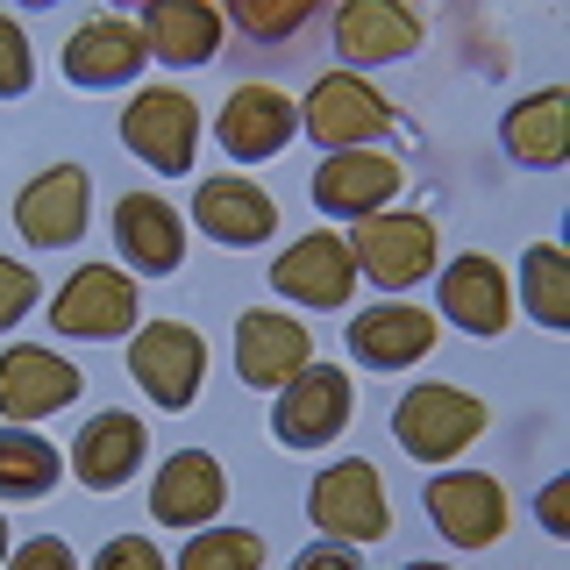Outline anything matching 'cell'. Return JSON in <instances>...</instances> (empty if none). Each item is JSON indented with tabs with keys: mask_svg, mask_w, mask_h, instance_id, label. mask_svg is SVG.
Masks as SVG:
<instances>
[{
	"mask_svg": "<svg viewBox=\"0 0 570 570\" xmlns=\"http://www.w3.org/2000/svg\"><path fill=\"white\" fill-rule=\"evenodd\" d=\"M485 428H492V406L456 379H421V385H406L400 400H392V442H400L414 463H435V471L471 450Z\"/></svg>",
	"mask_w": 570,
	"mask_h": 570,
	"instance_id": "1",
	"label": "cell"
},
{
	"mask_svg": "<svg viewBox=\"0 0 570 570\" xmlns=\"http://www.w3.org/2000/svg\"><path fill=\"white\" fill-rule=\"evenodd\" d=\"M350 257H356V278L364 285H385V299H406L414 285H428L442 272V228L414 207H385L371 222L350 228Z\"/></svg>",
	"mask_w": 570,
	"mask_h": 570,
	"instance_id": "2",
	"label": "cell"
},
{
	"mask_svg": "<svg viewBox=\"0 0 570 570\" xmlns=\"http://www.w3.org/2000/svg\"><path fill=\"white\" fill-rule=\"evenodd\" d=\"M350 421H356V379L343 364H321V356L299 379H285L278 400H272V442L293 450V456L335 450V442L350 435Z\"/></svg>",
	"mask_w": 570,
	"mask_h": 570,
	"instance_id": "3",
	"label": "cell"
},
{
	"mask_svg": "<svg viewBox=\"0 0 570 570\" xmlns=\"http://www.w3.org/2000/svg\"><path fill=\"white\" fill-rule=\"evenodd\" d=\"M293 107H299V136H307L321 157L371 150L379 136L400 129V107H392L371 79H356V71H321L307 86V100H293Z\"/></svg>",
	"mask_w": 570,
	"mask_h": 570,
	"instance_id": "4",
	"label": "cell"
},
{
	"mask_svg": "<svg viewBox=\"0 0 570 570\" xmlns=\"http://www.w3.org/2000/svg\"><path fill=\"white\" fill-rule=\"evenodd\" d=\"M136 328H142V285L115 257L79 264L50 299V335L58 343H121Z\"/></svg>",
	"mask_w": 570,
	"mask_h": 570,
	"instance_id": "5",
	"label": "cell"
},
{
	"mask_svg": "<svg viewBox=\"0 0 570 570\" xmlns=\"http://www.w3.org/2000/svg\"><path fill=\"white\" fill-rule=\"evenodd\" d=\"M307 521L328 534V542H350V549H371L392 534V499H385V478L371 456H335L314 471L307 485Z\"/></svg>",
	"mask_w": 570,
	"mask_h": 570,
	"instance_id": "6",
	"label": "cell"
},
{
	"mask_svg": "<svg viewBox=\"0 0 570 570\" xmlns=\"http://www.w3.org/2000/svg\"><path fill=\"white\" fill-rule=\"evenodd\" d=\"M129 379L150 406L165 414H193L200 406V385H207V335L193 321H142L129 335Z\"/></svg>",
	"mask_w": 570,
	"mask_h": 570,
	"instance_id": "7",
	"label": "cell"
},
{
	"mask_svg": "<svg viewBox=\"0 0 570 570\" xmlns=\"http://www.w3.org/2000/svg\"><path fill=\"white\" fill-rule=\"evenodd\" d=\"M200 100L186 86H136L129 94V115H121V150L136 165L165 171V178H186L193 157H200Z\"/></svg>",
	"mask_w": 570,
	"mask_h": 570,
	"instance_id": "8",
	"label": "cell"
},
{
	"mask_svg": "<svg viewBox=\"0 0 570 570\" xmlns=\"http://www.w3.org/2000/svg\"><path fill=\"white\" fill-rule=\"evenodd\" d=\"M421 507H428V528H435L450 549H463V557H471V549H492L499 534H507V521H513L507 485H499L492 471H471V463L428 471Z\"/></svg>",
	"mask_w": 570,
	"mask_h": 570,
	"instance_id": "9",
	"label": "cell"
},
{
	"mask_svg": "<svg viewBox=\"0 0 570 570\" xmlns=\"http://www.w3.org/2000/svg\"><path fill=\"white\" fill-rule=\"evenodd\" d=\"M435 321H450V328L471 335V343H499V335L513 328L507 264L485 257V249H456V257L435 272Z\"/></svg>",
	"mask_w": 570,
	"mask_h": 570,
	"instance_id": "10",
	"label": "cell"
},
{
	"mask_svg": "<svg viewBox=\"0 0 570 570\" xmlns=\"http://www.w3.org/2000/svg\"><path fill=\"white\" fill-rule=\"evenodd\" d=\"M272 285H278V299H293L307 314H343L364 278H356L343 228H307V236H293L272 257Z\"/></svg>",
	"mask_w": 570,
	"mask_h": 570,
	"instance_id": "11",
	"label": "cell"
},
{
	"mask_svg": "<svg viewBox=\"0 0 570 570\" xmlns=\"http://www.w3.org/2000/svg\"><path fill=\"white\" fill-rule=\"evenodd\" d=\"M400 186H406V165L400 157H385V150H335V157H321L314 178H307V200L321 222H371V214H385L392 200H400Z\"/></svg>",
	"mask_w": 570,
	"mask_h": 570,
	"instance_id": "12",
	"label": "cell"
},
{
	"mask_svg": "<svg viewBox=\"0 0 570 570\" xmlns=\"http://www.w3.org/2000/svg\"><path fill=\"white\" fill-rule=\"evenodd\" d=\"M86 400V371L58 356L50 343H8L0 350V421L14 428H36L50 414Z\"/></svg>",
	"mask_w": 570,
	"mask_h": 570,
	"instance_id": "13",
	"label": "cell"
},
{
	"mask_svg": "<svg viewBox=\"0 0 570 570\" xmlns=\"http://www.w3.org/2000/svg\"><path fill=\"white\" fill-rule=\"evenodd\" d=\"M58 71L79 94H129L142 71H150V50H142V29L129 14H86V22L65 36Z\"/></svg>",
	"mask_w": 570,
	"mask_h": 570,
	"instance_id": "14",
	"label": "cell"
},
{
	"mask_svg": "<svg viewBox=\"0 0 570 570\" xmlns=\"http://www.w3.org/2000/svg\"><path fill=\"white\" fill-rule=\"evenodd\" d=\"M142 463H150V428H142V414H129V406H100V414L79 421V435H71L65 450V471L79 478L86 492H121L142 478Z\"/></svg>",
	"mask_w": 570,
	"mask_h": 570,
	"instance_id": "15",
	"label": "cell"
},
{
	"mask_svg": "<svg viewBox=\"0 0 570 570\" xmlns=\"http://www.w3.org/2000/svg\"><path fill=\"white\" fill-rule=\"evenodd\" d=\"M14 228H22L29 249H71L86 243V228H94V178L86 165H43L29 178L22 193H14Z\"/></svg>",
	"mask_w": 570,
	"mask_h": 570,
	"instance_id": "16",
	"label": "cell"
},
{
	"mask_svg": "<svg viewBox=\"0 0 570 570\" xmlns=\"http://www.w3.org/2000/svg\"><path fill=\"white\" fill-rule=\"evenodd\" d=\"M214 142H222L228 165H272V157H285L299 142V107L285 100V86L249 79V86H236V94L222 100Z\"/></svg>",
	"mask_w": 570,
	"mask_h": 570,
	"instance_id": "17",
	"label": "cell"
},
{
	"mask_svg": "<svg viewBox=\"0 0 570 570\" xmlns=\"http://www.w3.org/2000/svg\"><path fill=\"white\" fill-rule=\"evenodd\" d=\"M228 364H236V379L249 392H278L285 379H299L314 364V335H307V321L285 314V307H249V314H236Z\"/></svg>",
	"mask_w": 570,
	"mask_h": 570,
	"instance_id": "18",
	"label": "cell"
},
{
	"mask_svg": "<svg viewBox=\"0 0 570 570\" xmlns=\"http://www.w3.org/2000/svg\"><path fill=\"white\" fill-rule=\"evenodd\" d=\"M193 249V228L165 193H121L115 200V257L129 278H171Z\"/></svg>",
	"mask_w": 570,
	"mask_h": 570,
	"instance_id": "19",
	"label": "cell"
},
{
	"mask_svg": "<svg viewBox=\"0 0 570 570\" xmlns=\"http://www.w3.org/2000/svg\"><path fill=\"white\" fill-rule=\"evenodd\" d=\"M186 228H200V236L222 243V249H264L278 236V200L249 171H214V178H200V193H193Z\"/></svg>",
	"mask_w": 570,
	"mask_h": 570,
	"instance_id": "20",
	"label": "cell"
},
{
	"mask_svg": "<svg viewBox=\"0 0 570 570\" xmlns=\"http://www.w3.org/2000/svg\"><path fill=\"white\" fill-rule=\"evenodd\" d=\"M435 335H442V321L428 307H414V299H371V307L350 314L343 343L364 371H414L435 350Z\"/></svg>",
	"mask_w": 570,
	"mask_h": 570,
	"instance_id": "21",
	"label": "cell"
},
{
	"mask_svg": "<svg viewBox=\"0 0 570 570\" xmlns=\"http://www.w3.org/2000/svg\"><path fill=\"white\" fill-rule=\"evenodd\" d=\"M428 22L414 8H400V0H350V8H335V71H379V65H400L421 50Z\"/></svg>",
	"mask_w": 570,
	"mask_h": 570,
	"instance_id": "22",
	"label": "cell"
},
{
	"mask_svg": "<svg viewBox=\"0 0 570 570\" xmlns=\"http://www.w3.org/2000/svg\"><path fill=\"white\" fill-rule=\"evenodd\" d=\"M228 513V463L214 450H171L150 478V521L157 528H207Z\"/></svg>",
	"mask_w": 570,
	"mask_h": 570,
	"instance_id": "23",
	"label": "cell"
},
{
	"mask_svg": "<svg viewBox=\"0 0 570 570\" xmlns=\"http://www.w3.org/2000/svg\"><path fill=\"white\" fill-rule=\"evenodd\" d=\"M142 50H150V65H165V71H200L214 65V50H222V8H207V0H150L142 8Z\"/></svg>",
	"mask_w": 570,
	"mask_h": 570,
	"instance_id": "24",
	"label": "cell"
},
{
	"mask_svg": "<svg viewBox=\"0 0 570 570\" xmlns=\"http://www.w3.org/2000/svg\"><path fill=\"white\" fill-rule=\"evenodd\" d=\"M499 150L528 171H557L570 157V94L563 86H542V94L513 100L499 115Z\"/></svg>",
	"mask_w": 570,
	"mask_h": 570,
	"instance_id": "25",
	"label": "cell"
},
{
	"mask_svg": "<svg viewBox=\"0 0 570 570\" xmlns=\"http://www.w3.org/2000/svg\"><path fill=\"white\" fill-rule=\"evenodd\" d=\"M507 285H513V299H521V314L534 321V328H549V335L570 328V257L557 243H528L521 272H513Z\"/></svg>",
	"mask_w": 570,
	"mask_h": 570,
	"instance_id": "26",
	"label": "cell"
},
{
	"mask_svg": "<svg viewBox=\"0 0 570 570\" xmlns=\"http://www.w3.org/2000/svg\"><path fill=\"white\" fill-rule=\"evenodd\" d=\"M65 478L58 442H43L36 428L0 421V507H22V499H50Z\"/></svg>",
	"mask_w": 570,
	"mask_h": 570,
	"instance_id": "27",
	"label": "cell"
},
{
	"mask_svg": "<svg viewBox=\"0 0 570 570\" xmlns=\"http://www.w3.org/2000/svg\"><path fill=\"white\" fill-rule=\"evenodd\" d=\"M171 570H264V534L257 528H228V521H207L186 534Z\"/></svg>",
	"mask_w": 570,
	"mask_h": 570,
	"instance_id": "28",
	"label": "cell"
},
{
	"mask_svg": "<svg viewBox=\"0 0 570 570\" xmlns=\"http://www.w3.org/2000/svg\"><path fill=\"white\" fill-rule=\"evenodd\" d=\"M222 22L249 36V43H293L314 22V8L307 0H236V8H222Z\"/></svg>",
	"mask_w": 570,
	"mask_h": 570,
	"instance_id": "29",
	"label": "cell"
},
{
	"mask_svg": "<svg viewBox=\"0 0 570 570\" xmlns=\"http://www.w3.org/2000/svg\"><path fill=\"white\" fill-rule=\"evenodd\" d=\"M36 94V43L14 14H0V100H29Z\"/></svg>",
	"mask_w": 570,
	"mask_h": 570,
	"instance_id": "30",
	"label": "cell"
},
{
	"mask_svg": "<svg viewBox=\"0 0 570 570\" xmlns=\"http://www.w3.org/2000/svg\"><path fill=\"white\" fill-rule=\"evenodd\" d=\"M36 307H43V278L22 257H0V335H14Z\"/></svg>",
	"mask_w": 570,
	"mask_h": 570,
	"instance_id": "31",
	"label": "cell"
},
{
	"mask_svg": "<svg viewBox=\"0 0 570 570\" xmlns=\"http://www.w3.org/2000/svg\"><path fill=\"white\" fill-rule=\"evenodd\" d=\"M86 570H171L165 549L150 542V534H115V542H100V557Z\"/></svg>",
	"mask_w": 570,
	"mask_h": 570,
	"instance_id": "32",
	"label": "cell"
},
{
	"mask_svg": "<svg viewBox=\"0 0 570 570\" xmlns=\"http://www.w3.org/2000/svg\"><path fill=\"white\" fill-rule=\"evenodd\" d=\"M0 570H86V563L71 557L65 534H29V542L8 549V563H0Z\"/></svg>",
	"mask_w": 570,
	"mask_h": 570,
	"instance_id": "33",
	"label": "cell"
},
{
	"mask_svg": "<svg viewBox=\"0 0 570 570\" xmlns=\"http://www.w3.org/2000/svg\"><path fill=\"white\" fill-rule=\"evenodd\" d=\"M534 521H542L549 542H570V478H549V485L534 492Z\"/></svg>",
	"mask_w": 570,
	"mask_h": 570,
	"instance_id": "34",
	"label": "cell"
},
{
	"mask_svg": "<svg viewBox=\"0 0 570 570\" xmlns=\"http://www.w3.org/2000/svg\"><path fill=\"white\" fill-rule=\"evenodd\" d=\"M285 570H364V549L328 542V534H321V542H307V549H299V557L285 563Z\"/></svg>",
	"mask_w": 570,
	"mask_h": 570,
	"instance_id": "35",
	"label": "cell"
},
{
	"mask_svg": "<svg viewBox=\"0 0 570 570\" xmlns=\"http://www.w3.org/2000/svg\"><path fill=\"white\" fill-rule=\"evenodd\" d=\"M400 570H456V563H435V557H414V563H400Z\"/></svg>",
	"mask_w": 570,
	"mask_h": 570,
	"instance_id": "36",
	"label": "cell"
},
{
	"mask_svg": "<svg viewBox=\"0 0 570 570\" xmlns=\"http://www.w3.org/2000/svg\"><path fill=\"white\" fill-rule=\"evenodd\" d=\"M8 549H14V534H8V513H0V563H8Z\"/></svg>",
	"mask_w": 570,
	"mask_h": 570,
	"instance_id": "37",
	"label": "cell"
}]
</instances>
